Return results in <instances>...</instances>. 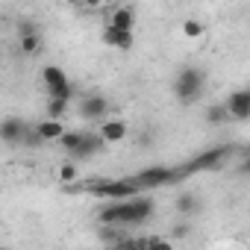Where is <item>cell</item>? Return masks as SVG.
<instances>
[{
    "instance_id": "6da1fadb",
    "label": "cell",
    "mask_w": 250,
    "mask_h": 250,
    "mask_svg": "<svg viewBox=\"0 0 250 250\" xmlns=\"http://www.w3.org/2000/svg\"><path fill=\"white\" fill-rule=\"evenodd\" d=\"M203 85H206V77L200 68H183L174 80V94L180 103H194L203 94Z\"/></svg>"
},
{
    "instance_id": "7a4b0ae2",
    "label": "cell",
    "mask_w": 250,
    "mask_h": 250,
    "mask_svg": "<svg viewBox=\"0 0 250 250\" xmlns=\"http://www.w3.org/2000/svg\"><path fill=\"white\" fill-rule=\"evenodd\" d=\"M91 194L109 200V203H118V200H133L139 197V183L136 180H109V183H97V186H88Z\"/></svg>"
},
{
    "instance_id": "3957f363",
    "label": "cell",
    "mask_w": 250,
    "mask_h": 250,
    "mask_svg": "<svg viewBox=\"0 0 250 250\" xmlns=\"http://www.w3.org/2000/svg\"><path fill=\"white\" fill-rule=\"evenodd\" d=\"M42 80H44V85H47V100H68V103H71L74 85H71V80L65 77V71H62L59 65H44Z\"/></svg>"
},
{
    "instance_id": "277c9868",
    "label": "cell",
    "mask_w": 250,
    "mask_h": 250,
    "mask_svg": "<svg viewBox=\"0 0 250 250\" xmlns=\"http://www.w3.org/2000/svg\"><path fill=\"white\" fill-rule=\"evenodd\" d=\"M180 177H183V168L174 171V168H168V165H156V168H145V171L136 174L133 180L139 183V188H159V186H168V183H174V180H180Z\"/></svg>"
},
{
    "instance_id": "5b68a950",
    "label": "cell",
    "mask_w": 250,
    "mask_h": 250,
    "mask_svg": "<svg viewBox=\"0 0 250 250\" xmlns=\"http://www.w3.org/2000/svg\"><path fill=\"white\" fill-rule=\"evenodd\" d=\"M227 147H212V150H206V153H200V156H194L186 168H183V174H197V171H218V168H224V159H227Z\"/></svg>"
},
{
    "instance_id": "8992f818",
    "label": "cell",
    "mask_w": 250,
    "mask_h": 250,
    "mask_svg": "<svg viewBox=\"0 0 250 250\" xmlns=\"http://www.w3.org/2000/svg\"><path fill=\"white\" fill-rule=\"evenodd\" d=\"M227 112L232 121H250V88H238L227 97Z\"/></svg>"
},
{
    "instance_id": "52a82bcc",
    "label": "cell",
    "mask_w": 250,
    "mask_h": 250,
    "mask_svg": "<svg viewBox=\"0 0 250 250\" xmlns=\"http://www.w3.org/2000/svg\"><path fill=\"white\" fill-rule=\"evenodd\" d=\"M97 139L103 145H118L127 139V124H124L121 118H106L100 127H97Z\"/></svg>"
},
{
    "instance_id": "ba28073f",
    "label": "cell",
    "mask_w": 250,
    "mask_h": 250,
    "mask_svg": "<svg viewBox=\"0 0 250 250\" xmlns=\"http://www.w3.org/2000/svg\"><path fill=\"white\" fill-rule=\"evenodd\" d=\"M106 112H109V100L103 94H88L83 103H80V115L85 121H106Z\"/></svg>"
},
{
    "instance_id": "9c48e42d",
    "label": "cell",
    "mask_w": 250,
    "mask_h": 250,
    "mask_svg": "<svg viewBox=\"0 0 250 250\" xmlns=\"http://www.w3.org/2000/svg\"><path fill=\"white\" fill-rule=\"evenodd\" d=\"M153 209H156V203L150 197H133L127 203V227H136V224L147 221L153 215Z\"/></svg>"
},
{
    "instance_id": "30bf717a",
    "label": "cell",
    "mask_w": 250,
    "mask_h": 250,
    "mask_svg": "<svg viewBox=\"0 0 250 250\" xmlns=\"http://www.w3.org/2000/svg\"><path fill=\"white\" fill-rule=\"evenodd\" d=\"M106 27L121 30V33H133V27H136V9L133 6H115L112 15H109V21H106Z\"/></svg>"
},
{
    "instance_id": "8fae6325",
    "label": "cell",
    "mask_w": 250,
    "mask_h": 250,
    "mask_svg": "<svg viewBox=\"0 0 250 250\" xmlns=\"http://www.w3.org/2000/svg\"><path fill=\"white\" fill-rule=\"evenodd\" d=\"M27 124L21 121V118H6L3 124H0V139H3L6 145H18V142H24L27 139Z\"/></svg>"
},
{
    "instance_id": "7c38bea8",
    "label": "cell",
    "mask_w": 250,
    "mask_h": 250,
    "mask_svg": "<svg viewBox=\"0 0 250 250\" xmlns=\"http://www.w3.org/2000/svg\"><path fill=\"white\" fill-rule=\"evenodd\" d=\"M103 44H109V47H118V50H130V47L136 44V36H133V33L112 30V27H103Z\"/></svg>"
},
{
    "instance_id": "4fadbf2b",
    "label": "cell",
    "mask_w": 250,
    "mask_h": 250,
    "mask_svg": "<svg viewBox=\"0 0 250 250\" xmlns=\"http://www.w3.org/2000/svg\"><path fill=\"white\" fill-rule=\"evenodd\" d=\"M36 130H39L42 142H62V139H65V133H68V130H65V124H62V121H53V118L42 121Z\"/></svg>"
},
{
    "instance_id": "5bb4252c",
    "label": "cell",
    "mask_w": 250,
    "mask_h": 250,
    "mask_svg": "<svg viewBox=\"0 0 250 250\" xmlns=\"http://www.w3.org/2000/svg\"><path fill=\"white\" fill-rule=\"evenodd\" d=\"M56 177H59V183H65L68 188L77 183V177H80V168L74 165V162H65V165H59L56 168Z\"/></svg>"
},
{
    "instance_id": "9a60e30c",
    "label": "cell",
    "mask_w": 250,
    "mask_h": 250,
    "mask_svg": "<svg viewBox=\"0 0 250 250\" xmlns=\"http://www.w3.org/2000/svg\"><path fill=\"white\" fill-rule=\"evenodd\" d=\"M100 147H103V142H100L97 136H85V139H83V145H80V150H77L74 156H77V159H85V156H91V153H94V150H100Z\"/></svg>"
},
{
    "instance_id": "2e32d148",
    "label": "cell",
    "mask_w": 250,
    "mask_h": 250,
    "mask_svg": "<svg viewBox=\"0 0 250 250\" xmlns=\"http://www.w3.org/2000/svg\"><path fill=\"white\" fill-rule=\"evenodd\" d=\"M21 50L27 56H36L42 50V36L39 33H30V36H21Z\"/></svg>"
},
{
    "instance_id": "e0dca14e",
    "label": "cell",
    "mask_w": 250,
    "mask_h": 250,
    "mask_svg": "<svg viewBox=\"0 0 250 250\" xmlns=\"http://www.w3.org/2000/svg\"><path fill=\"white\" fill-rule=\"evenodd\" d=\"M147 241L150 235H139V238H124L115 244V250H147Z\"/></svg>"
},
{
    "instance_id": "ac0fdd59",
    "label": "cell",
    "mask_w": 250,
    "mask_h": 250,
    "mask_svg": "<svg viewBox=\"0 0 250 250\" xmlns=\"http://www.w3.org/2000/svg\"><path fill=\"white\" fill-rule=\"evenodd\" d=\"M206 121H209V124H215V127H221V124H227V121H229L227 103H221V106H212V109L206 112Z\"/></svg>"
},
{
    "instance_id": "d6986e66",
    "label": "cell",
    "mask_w": 250,
    "mask_h": 250,
    "mask_svg": "<svg viewBox=\"0 0 250 250\" xmlns=\"http://www.w3.org/2000/svg\"><path fill=\"white\" fill-rule=\"evenodd\" d=\"M83 139H85V133H74V130H71V133H65V139H62L59 145H62L68 153H77L80 145H83Z\"/></svg>"
},
{
    "instance_id": "ffe728a7",
    "label": "cell",
    "mask_w": 250,
    "mask_h": 250,
    "mask_svg": "<svg viewBox=\"0 0 250 250\" xmlns=\"http://www.w3.org/2000/svg\"><path fill=\"white\" fill-rule=\"evenodd\" d=\"M68 100H47V118H53V121H59V118H65V112H68Z\"/></svg>"
},
{
    "instance_id": "44dd1931",
    "label": "cell",
    "mask_w": 250,
    "mask_h": 250,
    "mask_svg": "<svg viewBox=\"0 0 250 250\" xmlns=\"http://www.w3.org/2000/svg\"><path fill=\"white\" fill-rule=\"evenodd\" d=\"M177 209H180L183 215H191V212L197 209V197H194V194H188V191H183V194L177 197Z\"/></svg>"
},
{
    "instance_id": "7402d4cb",
    "label": "cell",
    "mask_w": 250,
    "mask_h": 250,
    "mask_svg": "<svg viewBox=\"0 0 250 250\" xmlns=\"http://www.w3.org/2000/svg\"><path fill=\"white\" fill-rule=\"evenodd\" d=\"M203 33H206V24H200V21H194V18L183 24V36H186V39H200Z\"/></svg>"
},
{
    "instance_id": "603a6c76",
    "label": "cell",
    "mask_w": 250,
    "mask_h": 250,
    "mask_svg": "<svg viewBox=\"0 0 250 250\" xmlns=\"http://www.w3.org/2000/svg\"><path fill=\"white\" fill-rule=\"evenodd\" d=\"M147 250H174V244H171L168 238H162V235H150Z\"/></svg>"
},
{
    "instance_id": "cb8c5ba5",
    "label": "cell",
    "mask_w": 250,
    "mask_h": 250,
    "mask_svg": "<svg viewBox=\"0 0 250 250\" xmlns=\"http://www.w3.org/2000/svg\"><path fill=\"white\" fill-rule=\"evenodd\" d=\"M171 235H174V238H186V235H188V224H177Z\"/></svg>"
},
{
    "instance_id": "d4e9b609",
    "label": "cell",
    "mask_w": 250,
    "mask_h": 250,
    "mask_svg": "<svg viewBox=\"0 0 250 250\" xmlns=\"http://www.w3.org/2000/svg\"><path fill=\"white\" fill-rule=\"evenodd\" d=\"M241 171H244V174H250V153H247V159L241 162Z\"/></svg>"
}]
</instances>
